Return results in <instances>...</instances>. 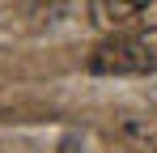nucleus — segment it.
<instances>
[{
  "instance_id": "1",
  "label": "nucleus",
  "mask_w": 157,
  "mask_h": 153,
  "mask_svg": "<svg viewBox=\"0 0 157 153\" xmlns=\"http://www.w3.org/2000/svg\"><path fill=\"white\" fill-rule=\"evenodd\" d=\"M157 68V26L140 34H110L89 51V73L98 76H144Z\"/></svg>"
},
{
  "instance_id": "2",
  "label": "nucleus",
  "mask_w": 157,
  "mask_h": 153,
  "mask_svg": "<svg viewBox=\"0 0 157 153\" xmlns=\"http://www.w3.org/2000/svg\"><path fill=\"white\" fill-rule=\"evenodd\" d=\"M89 13H94V22L102 26V30H123L132 22H149L157 13V4H128V0H98V4H89Z\"/></svg>"
},
{
  "instance_id": "3",
  "label": "nucleus",
  "mask_w": 157,
  "mask_h": 153,
  "mask_svg": "<svg viewBox=\"0 0 157 153\" xmlns=\"http://www.w3.org/2000/svg\"><path fill=\"white\" fill-rule=\"evenodd\" d=\"M119 136L136 153H157V119L153 115H136V111L119 115Z\"/></svg>"
}]
</instances>
